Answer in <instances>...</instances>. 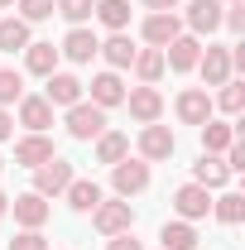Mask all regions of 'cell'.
<instances>
[{"mask_svg": "<svg viewBox=\"0 0 245 250\" xmlns=\"http://www.w3.org/2000/svg\"><path fill=\"white\" fill-rule=\"evenodd\" d=\"M15 5H20V20H24V24H39V20H48V15H53V5H58V0H15Z\"/></svg>", "mask_w": 245, "mask_h": 250, "instance_id": "d6a6232c", "label": "cell"}, {"mask_svg": "<svg viewBox=\"0 0 245 250\" xmlns=\"http://www.w3.org/2000/svg\"><path fill=\"white\" fill-rule=\"evenodd\" d=\"M53 154H58V149H53L48 135H24V140H15V164H20V168H39V164H48Z\"/></svg>", "mask_w": 245, "mask_h": 250, "instance_id": "5bb4252c", "label": "cell"}, {"mask_svg": "<svg viewBox=\"0 0 245 250\" xmlns=\"http://www.w3.org/2000/svg\"><path fill=\"white\" fill-rule=\"evenodd\" d=\"M130 67H135V77H140L144 87H154V82L163 77V48H140Z\"/></svg>", "mask_w": 245, "mask_h": 250, "instance_id": "4316f807", "label": "cell"}, {"mask_svg": "<svg viewBox=\"0 0 245 250\" xmlns=\"http://www.w3.org/2000/svg\"><path fill=\"white\" fill-rule=\"evenodd\" d=\"M5 5H15V0H0V10H5Z\"/></svg>", "mask_w": 245, "mask_h": 250, "instance_id": "60d3db41", "label": "cell"}, {"mask_svg": "<svg viewBox=\"0 0 245 250\" xmlns=\"http://www.w3.org/2000/svg\"><path fill=\"white\" fill-rule=\"evenodd\" d=\"M212 106H221L226 116H241V111H245V87H241V82H221V96H216Z\"/></svg>", "mask_w": 245, "mask_h": 250, "instance_id": "1f68e13d", "label": "cell"}, {"mask_svg": "<svg viewBox=\"0 0 245 250\" xmlns=\"http://www.w3.org/2000/svg\"><path fill=\"white\" fill-rule=\"evenodd\" d=\"M96 53L106 58V67H111V72H121V67H130V62H135V53H140V48L130 43V34H111Z\"/></svg>", "mask_w": 245, "mask_h": 250, "instance_id": "44dd1931", "label": "cell"}, {"mask_svg": "<svg viewBox=\"0 0 245 250\" xmlns=\"http://www.w3.org/2000/svg\"><path fill=\"white\" fill-rule=\"evenodd\" d=\"M221 5H241V0H221Z\"/></svg>", "mask_w": 245, "mask_h": 250, "instance_id": "ab89813d", "label": "cell"}, {"mask_svg": "<svg viewBox=\"0 0 245 250\" xmlns=\"http://www.w3.org/2000/svg\"><path fill=\"white\" fill-rule=\"evenodd\" d=\"M82 92H87V87H82L72 72H48V92H43V101H48V106H77Z\"/></svg>", "mask_w": 245, "mask_h": 250, "instance_id": "2e32d148", "label": "cell"}, {"mask_svg": "<svg viewBox=\"0 0 245 250\" xmlns=\"http://www.w3.org/2000/svg\"><path fill=\"white\" fill-rule=\"evenodd\" d=\"M212 212H216V221H226V226H241L245 221V197L241 192H221L212 202Z\"/></svg>", "mask_w": 245, "mask_h": 250, "instance_id": "f1b7e54d", "label": "cell"}, {"mask_svg": "<svg viewBox=\"0 0 245 250\" xmlns=\"http://www.w3.org/2000/svg\"><path fill=\"white\" fill-rule=\"evenodd\" d=\"M202 58V43L192 39V34H178L168 48H163V67H173V72H192Z\"/></svg>", "mask_w": 245, "mask_h": 250, "instance_id": "4fadbf2b", "label": "cell"}, {"mask_svg": "<svg viewBox=\"0 0 245 250\" xmlns=\"http://www.w3.org/2000/svg\"><path fill=\"white\" fill-rule=\"evenodd\" d=\"M173 149H178V140H173V130L168 125H144L140 130V159L144 164H159V159H173Z\"/></svg>", "mask_w": 245, "mask_h": 250, "instance_id": "5b68a950", "label": "cell"}, {"mask_svg": "<svg viewBox=\"0 0 245 250\" xmlns=\"http://www.w3.org/2000/svg\"><path fill=\"white\" fill-rule=\"evenodd\" d=\"M144 5H149V10H178L183 0H144Z\"/></svg>", "mask_w": 245, "mask_h": 250, "instance_id": "74e56055", "label": "cell"}, {"mask_svg": "<svg viewBox=\"0 0 245 250\" xmlns=\"http://www.w3.org/2000/svg\"><path fill=\"white\" fill-rule=\"evenodd\" d=\"M92 10H96V0H58V5H53V15H62L72 29H77V24H87V20H92Z\"/></svg>", "mask_w": 245, "mask_h": 250, "instance_id": "f546056e", "label": "cell"}, {"mask_svg": "<svg viewBox=\"0 0 245 250\" xmlns=\"http://www.w3.org/2000/svg\"><path fill=\"white\" fill-rule=\"evenodd\" d=\"M34 39H29V24L24 20H0V53H24Z\"/></svg>", "mask_w": 245, "mask_h": 250, "instance_id": "83f0119b", "label": "cell"}, {"mask_svg": "<svg viewBox=\"0 0 245 250\" xmlns=\"http://www.w3.org/2000/svg\"><path fill=\"white\" fill-rule=\"evenodd\" d=\"M226 168H231V173H241V168H245V145H241V140L226 149Z\"/></svg>", "mask_w": 245, "mask_h": 250, "instance_id": "d590c367", "label": "cell"}, {"mask_svg": "<svg viewBox=\"0 0 245 250\" xmlns=\"http://www.w3.org/2000/svg\"><path fill=\"white\" fill-rule=\"evenodd\" d=\"M96 48H101V39H96L87 24H77V29L62 39V48H58V53H62L67 62H92V58H96Z\"/></svg>", "mask_w": 245, "mask_h": 250, "instance_id": "e0dca14e", "label": "cell"}, {"mask_svg": "<svg viewBox=\"0 0 245 250\" xmlns=\"http://www.w3.org/2000/svg\"><path fill=\"white\" fill-rule=\"evenodd\" d=\"M159 241L163 250H197V231H192V221H163Z\"/></svg>", "mask_w": 245, "mask_h": 250, "instance_id": "484cf974", "label": "cell"}, {"mask_svg": "<svg viewBox=\"0 0 245 250\" xmlns=\"http://www.w3.org/2000/svg\"><path fill=\"white\" fill-rule=\"evenodd\" d=\"M62 197H67V207H72V212H92L106 192H101V183H96V178H72Z\"/></svg>", "mask_w": 245, "mask_h": 250, "instance_id": "7402d4cb", "label": "cell"}, {"mask_svg": "<svg viewBox=\"0 0 245 250\" xmlns=\"http://www.w3.org/2000/svg\"><path fill=\"white\" fill-rule=\"evenodd\" d=\"M24 96V72H15V67H0V106H15Z\"/></svg>", "mask_w": 245, "mask_h": 250, "instance_id": "4dcf8cb0", "label": "cell"}, {"mask_svg": "<svg viewBox=\"0 0 245 250\" xmlns=\"http://www.w3.org/2000/svg\"><path fill=\"white\" fill-rule=\"evenodd\" d=\"M197 72H202V82L207 87H221V82H231V48H221V43H207V53L197 58Z\"/></svg>", "mask_w": 245, "mask_h": 250, "instance_id": "30bf717a", "label": "cell"}, {"mask_svg": "<svg viewBox=\"0 0 245 250\" xmlns=\"http://www.w3.org/2000/svg\"><path fill=\"white\" fill-rule=\"evenodd\" d=\"M178 34H183V20H178L173 10H154L149 20H144V43H149V48H168Z\"/></svg>", "mask_w": 245, "mask_h": 250, "instance_id": "9c48e42d", "label": "cell"}, {"mask_svg": "<svg viewBox=\"0 0 245 250\" xmlns=\"http://www.w3.org/2000/svg\"><path fill=\"white\" fill-rule=\"evenodd\" d=\"M10 212H15V221H20L24 231H39L53 207H48V197H39V192H20V197L10 202Z\"/></svg>", "mask_w": 245, "mask_h": 250, "instance_id": "7c38bea8", "label": "cell"}, {"mask_svg": "<svg viewBox=\"0 0 245 250\" xmlns=\"http://www.w3.org/2000/svg\"><path fill=\"white\" fill-rule=\"evenodd\" d=\"M5 212H10V197H5V192H0V217H5Z\"/></svg>", "mask_w": 245, "mask_h": 250, "instance_id": "f35d334b", "label": "cell"}, {"mask_svg": "<svg viewBox=\"0 0 245 250\" xmlns=\"http://www.w3.org/2000/svg\"><path fill=\"white\" fill-rule=\"evenodd\" d=\"M197 130H202V154H226L236 145V125L231 121H216L212 116V121H202Z\"/></svg>", "mask_w": 245, "mask_h": 250, "instance_id": "ac0fdd59", "label": "cell"}, {"mask_svg": "<svg viewBox=\"0 0 245 250\" xmlns=\"http://www.w3.org/2000/svg\"><path fill=\"white\" fill-rule=\"evenodd\" d=\"M178 121L183 125H202V121H212V96H207V87H187V92H178Z\"/></svg>", "mask_w": 245, "mask_h": 250, "instance_id": "8fae6325", "label": "cell"}, {"mask_svg": "<svg viewBox=\"0 0 245 250\" xmlns=\"http://www.w3.org/2000/svg\"><path fill=\"white\" fill-rule=\"evenodd\" d=\"M20 125H24L29 135H43V130L53 125V106H48L43 96H20Z\"/></svg>", "mask_w": 245, "mask_h": 250, "instance_id": "d6986e66", "label": "cell"}, {"mask_svg": "<svg viewBox=\"0 0 245 250\" xmlns=\"http://www.w3.org/2000/svg\"><path fill=\"white\" fill-rule=\"evenodd\" d=\"M221 0H187V15H183V24L192 29V39H202V34H216L221 29Z\"/></svg>", "mask_w": 245, "mask_h": 250, "instance_id": "52a82bcc", "label": "cell"}, {"mask_svg": "<svg viewBox=\"0 0 245 250\" xmlns=\"http://www.w3.org/2000/svg\"><path fill=\"white\" fill-rule=\"evenodd\" d=\"M111 188H116V197H135V192H144V188H149V164L125 154L121 164H111Z\"/></svg>", "mask_w": 245, "mask_h": 250, "instance_id": "3957f363", "label": "cell"}, {"mask_svg": "<svg viewBox=\"0 0 245 250\" xmlns=\"http://www.w3.org/2000/svg\"><path fill=\"white\" fill-rule=\"evenodd\" d=\"M24 67H29L34 77L58 72V48H53V43H29V48H24Z\"/></svg>", "mask_w": 245, "mask_h": 250, "instance_id": "d4e9b609", "label": "cell"}, {"mask_svg": "<svg viewBox=\"0 0 245 250\" xmlns=\"http://www.w3.org/2000/svg\"><path fill=\"white\" fill-rule=\"evenodd\" d=\"M106 250H144L135 241V231H121V236H106Z\"/></svg>", "mask_w": 245, "mask_h": 250, "instance_id": "e575fe53", "label": "cell"}, {"mask_svg": "<svg viewBox=\"0 0 245 250\" xmlns=\"http://www.w3.org/2000/svg\"><path fill=\"white\" fill-rule=\"evenodd\" d=\"M5 140H15V116L0 106V145H5Z\"/></svg>", "mask_w": 245, "mask_h": 250, "instance_id": "8d00e7d4", "label": "cell"}, {"mask_svg": "<svg viewBox=\"0 0 245 250\" xmlns=\"http://www.w3.org/2000/svg\"><path fill=\"white\" fill-rule=\"evenodd\" d=\"M0 168H5V159H0Z\"/></svg>", "mask_w": 245, "mask_h": 250, "instance_id": "b9f144b4", "label": "cell"}, {"mask_svg": "<svg viewBox=\"0 0 245 250\" xmlns=\"http://www.w3.org/2000/svg\"><path fill=\"white\" fill-rule=\"evenodd\" d=\"M72 178H77V173H72V164L53 154L48 164H39V168H34V192H39V197H62Z\"/></svg>", "mask_w": 245, "mask_h": 250, "instance_id": "7a4b0ae2", "label": "cell"}, {"mask_svg": "<svg viewBox=\"0 0 245 250\" xmlns=\"http://www.w3.org/2000/svg\"><path fill=\"white\" fill-rule=\"evenodd\" d=\"M92 106H101V111H111V106H125V82L121 72H96L92 77Z\"/></svg>", "mask_w": 245, "mask_h": 250, "instance_id": "9a60e30c", "label": "cell"}, {"mask_svg": "<svg viewBox=\"0 0 245 250\" xmlns=\"http://www.w3.org/2000/svg\"><path fill=\"white\" fill-rule=\"evenodd\" d=\"M92 226L101 236H121V231H135V207L125 197H101L92 207Z\"/></svg>", "mask_w": 245, "mask_h": 250, "instance_id": "6da1fadb", "label": "cell"}, {"mask_svg": "<svg viewBox=\"0 0 245 250\" xmlns=\"http://www.w3.org/2000/svg\"><path fill=\"white\" fill-rule=\"evenodd\" d=\"M125 154H130V135H121V130L96 135V164H121Z\"/></svg>", "mask_w": 245, "mask_h": 250, "instance_id": "603a6c76", "label": "cell"}, {"mask_svg": "<svg viewBox=\"0 0 245 250\" xmlns=\"http://www.w3.org/2000/svg\"><path fill=\"white\" fill-rule=\"evenodd\" d=\"M106 130V111L92 106V101H77V106H67V135L72 140H96Z\"/></svg>", "mask_w": 245, "mask_h": 250, "instance_id": "277c9868", "label": "cell"}, {"mask_svg": "<svg viewBox=\"0 0 245 250\" xmlns=\"http://www.w3.org/2000/svg\"><path fill=\"white\" fill-rule=\"evenodd\" d=\"M92 15H96L111 34H125V24H130V0H96Z\"/></svg>", "mask_w": 245, "mask_h": 250, "instance_id": "cb8c5ba5", "label": "cell"}, {"mask_svg": "<svg viewBox=\"0 0 245 250\" xmlns=\"http://www.w3.org/2000/svg\"><path fill=\"white\" fill-rule=\"evenodd\" d=\"M173 212H178V221H202L212 212V192L202 183H183L173 192Z\"/></svg>", "mask_w": 245, "mask_h": 250, "instance_id": "8992f818", "label": "cell"}, {"mask_svg": "<svg viewBox=\"0 0 245 250\" xmlns=\"http://www.w3.org/2000/svg\"><path fill=\"white\" fill-rule=\"evenodd\" d=\"M10 250H48V241H43V231H20L10 241Z\"/></svg>", "mask_w": 245, "mask_h": 250, "instance_id": "836d02e7", "label": "cell"}, {"mask_svg": "<svg viewBox=\"0 0 245 250\" xmlns=\"http://www.w3.org/2000/svg\"><path fill=\"white\" fill-rule=\"evenodd\" d=\"M226 178H231V168H226V159H221V154H202L197 164H192V183H202L207 192L226 188Z\"/></svg>", "mask_w": 245, "mask_h": 250, "instance_id": "ffe728a7", "label": "cell"}, {"mask_svg": "<svg viewBox=\"0 0 245 250\" xmlns=\"http://www.w3.org/2000/svg\"><path fill=\"white\" fill-rule=\"evenodd\" d=\"M125 106H130V116H135L140 125H154L159 116H163V96H159V87H144V82L125 92Z\"/></svg>", "mask_w": 245, "mask_h": 250, "instance_id": "ba28073f", "label": "cell"}]
</instances>
